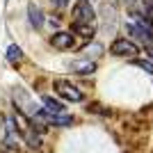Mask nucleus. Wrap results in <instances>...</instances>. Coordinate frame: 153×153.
Here are the masks:
<instances>
[{
  "instance_id": "1",
  "label": "nucleus",
  "mask_w": 153,
  "mask_h": 153,
  "mask_svg": "<svg viewBox=\"0 0 153 153\" xmlns=\"http://www.w3.org/2000/svg\"><path fill=\"white\" fill-rule=\"evenodd\" d=\"M14 103H16L19 112L25 117V119H34V117L41 112V108H39L37 103L32 101V98H30L23 89H21V87H16V89H14Z\"/></svg>"
},
{
  "instance_id": "2",
  "label": "nucleus",
  "mask_w": 153,
  "mask_h": 153,
  "mask_svg": "<svg viewBox=\"0 0 153 153\" xmlns=\"http://www.w3.org/2000/svg\"><path fill=\"white\" fill-rule=\"evenodd\" d=\"M110 53L114 55V57H135L137 53H140V46L135 44L133 39H126V37H119L112 41L110 46Z\"/></svg>"
},
{
  "instance_id": "3",
  "label": "nucleus",
  "mask_w": 153,
  "mask_h": 153,
  "mask_svg": "<svg viewBox=\"0 0 153 153\" xmlns=\"http://www.w3.org/2000/svg\"><path fill=\"white\" fill-rule=\"evenodd\" d=\"M71 16H73V23H96V12L89 0H78L71 9Z\"/></svg>"
},
{
  "instance_id": "4",
  "label": "nucleus",
  "mask_w": 153,
  "mask_h": 153,
  "mask_svg": "<svg viewBox=\"0 0 153 153\" xmlns=\"http://www.w3.org/2000/svg\"><path fill=\"white\" fill-rule=\"evenodd\" d=\"M55 91H57L59 96H62L64 101H69V103H80L85 101V94L80 91V87H76V85H71L69 80H55Z\"/></svg>"
},
{
  "instance_id": "5",
  "label": "nucleus",
  "mask_w": 153,
  "mask_h": 153,
  "mask_svg": "<svg viewBox=\"0 0 153 153\" xmlns=\"http://www.w3.org/2000/svg\"><path fill=\"white\" fill-rule=\"evenodd\" d=\"M34 119H41L46 126H57V128H66V126L73 123V117L71 114H51V112H44V110Z\"/></svg>"
},
{
  "instance_id": "6",
  "label": "nucleus",
  "mask_w": 153,
  "mask_h": 153,
  "mask_svg": "<svg viewBox=\"0 0 153 153\" xmlns=\"http://www.w3.org/2000/svg\"><path fill=\"white\" fill-rule=\"evenodd\" d=\"M126 32H130V34H133L137 41H142V44L153 46V30H149V27L137 25V23H133V21H128L126 23Z\"/></svg>"
},
{
  "instance_id": "7",
  "label": "nucleus",
  "mask_w": 153,
  "mask_h": 153,
  "mask_svg": "<svg viewBox=\"0 0 153 153\" xmlns=\"http://www.w3.org/2000/svg\"><path fill=\"white\" fill-rule=\"evenodd\" d=\"M51 46L57 51H69V48H73V34L71 32H55L51 37Z\"/></svg>"
},
{
  "instance_id": "8",
  "label": "nucleus",
  "mask_w": 153,
  "mask_h": 153,
  "mask_svg": "<svg viewBox=\"0 0 153 153\" xmlns=\"http://www.w3.org/2000/svg\"><path fill=\"white\" fill-rule=\"evenodd\" d=\"M96 71V62L94 59H76L71 62V73H78V76H89Z\"/></svg>"
},
{
  "instance_id": "9",
  "label": "nucleus",
  "mask_w": 153,
  "mask_h": 153,
  "mask_svg": "<svg viewBox=\"0 0 153 153\" xmlns=\"http://www.w3.org/2000/svg\"><path fill=\"white\" fill-rule=\"evenodd\" d=\"M41 103H44V112H51V114H66L64 112V103H59V101H55L53 96H41Z\"/></svg>"
},
{
  "instance_id": "10",
  "label": "nucleus",
  "mask_w": 153,
  "mask_h": 153,
  "mask_svg": "<svg viewBox=\"0 0 153 153\" xmlns=\"http://www.w3.org/2000/svg\"><path fill=\"white\" fill-rule=\"evenodd\" d=\"M73 34H78L82 39H94L96 25L94 23H73Z\"/></svg>"
},
{
  "instance_id": "11",
  "label": "nucleus",
  "mask_w": 153,
  "mask_h": 153,
  "mask_svg": "<svg viewBox=\"0 0 153 153\" xmlns=\"http://www.w3.org/2000/svg\"><path fill=\"white\" fill-rule=\"evenodd\" d=\"M27 21H30V25L37 27V30L44 25V14H41V9H39L37 5H30V7H27Z\"/></svg>"
},
{
  "instance_id": "12",
  "label": "nucleus",
  "mask_w": 153,
  "mask_h": 153,
  "mask_svg": "<svg viewBox=\"0 0 153 153\" xmlns=\"http://www.w3.org/2000/svg\"><path fill=\"white\" fill-rule=\"evenodd\" d=\"M21 59H23V51H21V46L12 44L9 48H7V62H12V64H19Z\"/></svg>"
},
{
  "instance_id": "13",
  "label": "nucleus",
  "mask_w": 153,
  "mask_h": 153,
  "mask_svg": "<svg viewBox=\"0 0 153 153\" xmlns=\"http://www.w3.org/2000/svg\"><path fill=\"white\" fill-rule=\"evenodd\" d=\"M133 64L137 66V69H142V71H146V73L153 76V62L149 57H133Z\"/></svg>"
},
{
  "instance_id": "14",
  "label": "nucleus",
  "mask_w": 153,
  "mask_h": 153,
  "mask_svg": "<svg viewBox=\"0 0 153 153\" xmlns=\"http://www.w3.org/2000/svg\"><path fill=\"white\" fill-rule=\"evenodd\" d=\"M82 53H85V59L89 57V55H91V57H98V55H101V53H103V46H98V44L85 46V48H82Z\"/></svg>"
},
{
  "instance_id": "15",
  "label": "nucleus",
  "mask_w": 153,
  "mask_h": 153,
  "mask_svg": "<svg viewBox=\"0 0 153 153\" xmlns=\"http://www.w3.org/2000/svg\"><path fill=\"white\" fill-rule=\"evenodd\" d=\"M51 5H53V7H57V9H64V7H69V5H71V0H51Z\"/></svg>"
},
{
  "instance_id": "16",
  "label": "nucleus",
  "mask_w": 153,
  "mask_h": 153,
  "mask_svg": "<svg viewBox=\"0 0 153 153\" xmlns=\"http://www.w3.org/2000/svg\"><path fill=\"white\" fill-rule=\"evenodd\" d=\"M142 2H144V7H146V12L153 14V0H142Z\"/></svg>"
},
{
  "instance_id": "17",
  "label": "nucleus",
  "mask_w": 153,
  "mask_h": 153,
  "mask_svg": "<svg viewBox=\"0 0 153 153\" xmlns=\"http://www.w3.org/2000/svg\"><path fill=\"white\" fill-rule=\"evenodd\" d=\"M146 53H149V59L153 62V46H146Z\"/></svg>"
},
{
  "instance_id": "18",
  "label": "nucleus",
  "mask_w": 153,
  "mask_h": 153,
  "mask_svg": "<svg viewBox=\"0 0 153 153\" xmlns=\"http://www.w3.org/2000/svg\"><path fill=\"white\" fill-rule=\"evenodd\" d=\"M123 2H126V5H135V2H137V0H123Z\"/></svg>"
}]
</instances>
